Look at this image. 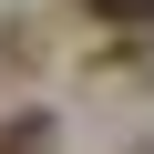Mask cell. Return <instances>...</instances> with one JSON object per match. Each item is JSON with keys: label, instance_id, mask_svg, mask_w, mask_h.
Listing matches in <instances>:
<instances>
[{"label": "cell", "instance_id": "cell-1", "mask_svg": "<svg viewBox=\"0 0 154 154\" xmlns=\"http://www.w3.org/2000/svg\"><path fill=\"white\" fill-rule=\"evenodd\" d=\"M82 11H93V21H123V31H144V21H154V0H82Z\"/></svg>", "mask_w": 154, "mask_h": 154}, {"label": "cell", "instance_id": "cell-2", "mask_svg": "<svg viewBox=\"0 0 154 154\" xmlns=\"http://www.w3.org/2000/svg\"><path fill=\"white\" fill-rule=\"evenodd\" d=\"M0 154H41V123L21 113V123H0Z\"/></svg>", "mask_w": 154, "mask_h": 154}]
</instances>
